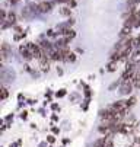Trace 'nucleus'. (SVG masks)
<instances>
[{
    "label": "nucleus",
    "instance_id": "nucleus-1",
    "mask_svg": "<svg viewBox=\"0 0 140 147\" xmlns=\"http://www.w3.org/2000/svg\"><path fill=\"white\" fill-rule=\"evenodd\" d=\"M110 108H111L112 111H115V112H123V114H126L130 107H129V102H127V100H117V102H114V103L111 105Z\"/></svg>",
    "mask_w": 140,
    "mask_h": 147
},
{
    "label": "nucleus",
    "instance_id": "nucleus-2",
    "mask_svg": "<svg viewBox=\"0 0 140 147\" xmlns=\"http://www.w3.org/2000/svg\"><path fill=\"white\" fill-rule=\"evenodd\" d=\"M133 86H134V85H133V80H131V79L123 80V82H121V86H120V93H121V95H130Z\"/></svg>",
    "mask_w": 140,
    "mask_h": 147
},
{
    "label": "nucleus",
    "instance_id": "nucleus-3",
    "mask_svg": "<svg viewBox=\"0 0 140 147\" xmlns=\"http://www.w3.org/2000/svg\"><path fill=\"white\" fill-rule=\"evenodd\" d=\"M38 9H39V12L47 13V12L51 10V3H48V2H41V3L38 5Z\"/></svg>",
    "mask_w": 140,
    "mask_h": 147
},
{
    "label": "nucleus",
    "instance_id": "nucleus-4",
    "mask_svg": "<svg viewBox=\"0 0 140 147\" xmlns=\"http://www.w3.org/2000/svg\"><path fill=\"white\" fill-rule=\"evenodd\" d=\"M21 54H22V57H24V58H26V60L34 58V57H32V53H31V51H29V48H28V45H25V47L22 45V47H21Z\"/></svg>",
    "mask_w": 140,
    "mask_h": 147
},
{
    "label": "nucleus",
    "instance_id": "nucleus-5",
    "mask_svg": "<svg viewBox=\"0 0 140 147\" xmlns=\"http://www.w3.org/2000/svg\"><path fill=\"white\" fill-rule=\"evenodd\" d=\"M133 85H134V88H137V89H140V73H134V76H133Z\"/></svg>",
    "mask_w": 140,
    "mask_h": 147
},
{
    "label": "nucleus",
    "instance_id": "nucleus-6",
    "mask_svg": "<svg viewBox=\"0 0 140 147\" xmlns=\"http://www.w3.org/2000/svg\"><path fill=\"white\" fill-rule=\"evenodd\" d=\"M107 70L108 71H115L117 70V61H111L110 64L107 66Z\"/></svg>",
    "mask_w": 140,
    "mask_h": 147
},
{
    "label": "nucleus",
    "instance_id": "nucleus-7",
    "mask_svg": "<svg viewBox=\"0 0 140 147\" xmlns=\"http://www.w3.org/2000/svg\"><path fill=\"white\" fill-rule=\"evenodd\" d=\"M60 13H62L63 16H70V9L69 7H63L62 10H60Z\"/></svg>",
    "mask_w": 140,
    "mask_h": 147
},
{
    "label": "nucleus",
    "instance_id": "nucleus-8",
    "mask_svg": "<svg viewBox=\"0 0 140 147\" xmlns=\"http://www.w3.org/2000/svg\"><path fill=\"white\" fill-rule=\"evenodd\" d=\"M15 19H16V18H15V15H13V13H10V15H9V19H7L9 25H13V24H15Z\"/></svg>",
    "mask_w": 140,
    "mask_h": 147
},
{
    "label": "nucleus",
    "instance_id": "nucleus-9",
    "mask_svg": "<svg viewBox=\"0 0 140 147\" xmlns=\"http://www.w3.org/2000/svg\"><path fill=\"white\" fill-rule=\"evenodd\" d=\"M104 147H114V143H112V140L108 137L107 138V141H105V144H104Z\"/></svg>",
    "mask_w": 140,
    "mask_h": 147
},
{
    "label": "nucleus",
    "instance_id": "nucleus-10",
    "mask_svg": "<svg viewBox=\"0 0 140 147\" xmlns=\"http://www.w3.org/2000/svg\"><path fill=\"white\" fill-rule=\"evenodd\" d=\"M7 95H9V92H7V89H6V88H3V89H2V99L5 100V99L7 98Z\"/></svg>",
    "mask_w": 140,
    "mask_h": 147
},
{
    "label": "nucleus",
    "instance_id": "nucleus-11",
    "mask_svg": "<svg viewBox=\"0 0 140 147\" xmlns=\"http://www.w3.org/2000/svg\"><path fill=\"white\" fill-rule=\"evenodd\" d=\"M136 100H137L136 98H130V99L127 100V102H129V107H133V105L136 103Z\"/></svg>",
    "mask_w": 140,
    "mask_h": 147
},
{
    "label": "nucleus",
    "instance_id": "nucleus-12",
    "mask_svg": "<svg viewBox=\"0 0 140 147\" xmlns=\"http://www.w3.org/2000/svg\"><path fill=\"white\" fill-rule=\"evenodd\" d=\"M74 60H76V55H74L73 53H70V54H69V58H67V61H74Z\"/></svg>",
    "mask_w": 140,
    "mask_h": 147
},
{
    "label": "nucleus",
    "instance_id": "nucleus-13",
    "mask_svg": "<svg viewBox=\"0 0 140 147\" xmlns=\"http://www.w3.org/2000/svg\"><path fill=\"white\" fill-rule=\"evenodd\" d=\"M66 95V92L64 90H60V92H57V96H64Z\"/></svg>",
    "mask_w": 140,
    "mask_h": 147
},
{
    "label": "nucleus",
    "instance_id": "nucleus-14",
    "mask_svg": "<svg viewBox=\"0 0 140 147\" xmlns=\"http://www.w3.org/2000/svg\"><path fill=\"white\" fill-rule=\"evenodd\" d=\"M48 141H50V143H54V137L50 136V137H48Z\"/></svg>",
    "mask_w": 140,
    "mask_h": 147
},
{
    "label": "nucleus",
    "instance_id": "nucleus-15",
    "mask_svg": "<svg viewBox=\"0 0 140 147\" xmlns=\"http://www.w3.org/2000/svg\"><path fill=\"white\" fill-rule=\"evenodd\" d=\"M55 2H70V0H55Z\"/></svg>",
    "mask_w": 140,
    "mask_h": 147
}]
</instances>
